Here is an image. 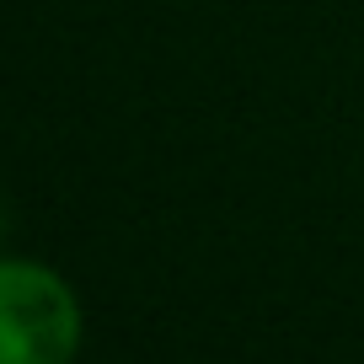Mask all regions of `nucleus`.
I'll return each mask as SVG.
<instances>
[{"instance_id":"f257e3e1","label":"nucleus","mask_w":364,"mask_h":364,"mask_svg":"<svg viewBox=\"0 0 364 364\" xmlns=\"http://www.w3.org/2000/svg\"><path fill=\"white\" fill-rule=\"evenodd\" d=\"M80 306L54 268L0 262V364H70Z\"/></svg>"},{"instance_id":"f03ea898","label":"nucleus","mask_w":364,"mask_h":364,"mask_svg":"<svg viewBox=\"0 0 364 364\" xmlns=\"http://www.w3.org/2000/svg\"><path fill=\"white\" fill-rule=\"evenodd\" d=\"M0 230H6V220H0Z\"/></svg>"}]
</instances>
